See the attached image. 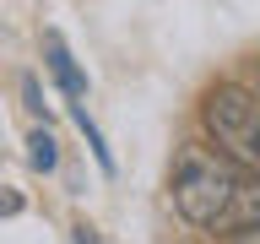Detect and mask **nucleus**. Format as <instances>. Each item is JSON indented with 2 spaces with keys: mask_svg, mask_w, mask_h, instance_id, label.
<instances>
[{
  "mask_svg": "<svg viewBox=\"0 0 260 244\" xmlns=\"http://www.w3.org/2000/svg\"><path fill=\"white\" fill-rule=\"evenodd\" d=\"M71 114H76V125H81V136H87V146H92L98 168H103V174H114V158H109V146H103V136H98V125L87 119V109H81V103H71Z\"/></svg>",
  "mask_w": 260,
  "mask_h": 244,
  "instance_id": "nucleus-5",
  "label": "nucleus"
},
{
  "mask_svg": "<svg viewBox=\"0 0 260 244\" xmlns=\"http://www.w3.org/2000/svg\"><path fill=\"white\" fill-rule=\"evenodd\" d=\"M71 233H76V244H109V239H103V233H98L92 223H76V228H71Z\"/></svg>",
  "mask_w": 260,
  "mask_h": 244,
  "instance_id": "nucleus-6",
  "label": "nucleus"
},
{
  "mask_svg": "<svg viewBox=\"0 0 260 244\" xmlns=\"http://www.w3.org/2000/svg\"><path fill=\"white\" fill-rule=\"evenodd\" d=\"M228 244H260V223H255V228H239V233H228Z\"/></svg>",
  "mask_w": 260,
  "mask_h": 244,
  "instance_id": "nucleus-8",
  "label": "nucleus"
},
{
  "mask_svg": "<svg viewBox=\"0 0 260 244\" xmlns=\"http://www.w3.org/2000/svg\"><path fill=\"white\" fill-rule=\"evenodd\" d=\"M201 125H206L211 146H222L233 163H244L249 174H260V98L249 87L217 81L201 98Z\"/></svg>",
  "mask_w": 260,
  "mask_h": 244,
  "instance_id": "nucleus-2",
  "label": "nucleus"
},
{
  "mask_svg": "<svg viewBox=\"0 0 260 244\" xmlns=\"http://www.w3.org/2000/svg\"><path fill=\"white\" fill-rule=\"evenodd\" d=\"M255 81H260V60H255Z\"/></svg>",
  "mask_w": 260,
  "mask_h": 244,
  "instance_id": "nucleus-9",
  "label": "nucleus"
},
{
  "mask_svg": "<svg viewBox=\"0 0 260 244\" xmlns=\"http://www.w3.org/2000/svg\"><path fill=\"white\" fill-rule=\"evenodd\" d=\"M44 60H49V71H54V81H60V93L71 98V103H81V98H87V76L76 71V60H71V49H65L60 33H44Z\"/></svg>",
  "mask_w": 260,
  "mask_h": 244,
  "instance_id": "nucleus-3",
  "label": "nucleus"
},
{
  "mask_svg": "<svg viewBox=\"0 0 260 244\" xmlns=\"http://www.w3.org/2000/svg\"><path fill=\"white\" fill-rule=\"evenodd\" d=\"M27 163L38 168V174H54L60 152H54V136H49V130H32V136H27Z\"/></svg>",
  "mask_w": 260,
  "mask_h": 244,
  "instance_id": "nucleus-4",
  "label": "nucleus"
},
{
  "mask_svg": "<svg viewBox=\"0 0 260 244\" xmlns=\"http://www.w3.org/2000/svg\"><path fill=\"white\" fill-rule=\"evenodd\" d=\"M168 195H174L179 217L211 239H228V233L260 223V174L233 163L222 146H201V141L179 146Z\"/></svg>",
  "mask_w": 260,
  "mask_h": 244,
  "instance_id": "nucleus-1",
  "label": "nucleus"
},
{
  "mask_svg": "<svg viewBox=\"0 0 260 244\" xmlns=\"http://www.w3.org/2000/svg\"><path fill=\"white\" fill-rule=\"evenodd\" d=\"M22 93H27L32 109H44V93H38V81H32V76H22ZM44 114H49V109H44Z\"/></svg>",
  "mask_w": 260,
  "mask_h": 244,
  "instance_id": "nucleus-7",
  "label": "nucleus"
}]
</instances>
